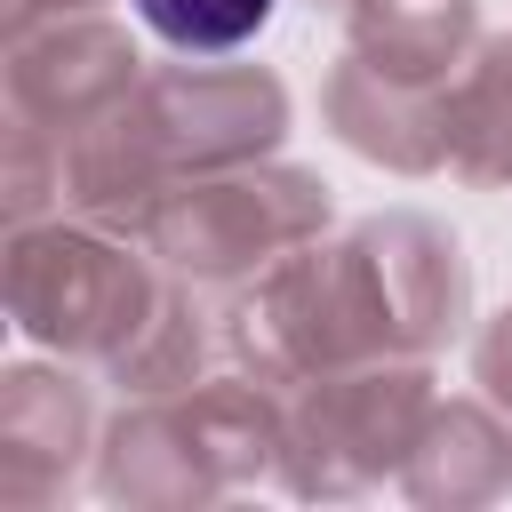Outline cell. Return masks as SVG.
I'll use <instances>...</instances> for the list:
<instances>
[{
	"label": "cell",
	"mask_w": 512,
	"mask_h": 512,
	"mask_svg": "<svg viewBox=\"0 0 512 512\" xmlns=\"http://www.w3.org/2000/svg\"><path fill=\"white\" fill-rule=\"evenodd\" d=\"M136 16L168 40V48H192V56H224L240 40L264 32L272 0H136Z\"/></svg>",
	"instance_id": "cell-1"
}]
</instances>
